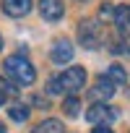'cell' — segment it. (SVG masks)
Wrapping results in <instances>:
<instances>
[{"instance_id":"1","label":"cell","mask_w":130,"mask_h":133,"mask_svg":"<svg viewBox=\"0 0 130 133\" xmlns=\"http://www.w3.org/2000/svg\"><path fill=\"white\" fill-rule=\"evenodd\" d=\"M3 73L8 78H13L16 84L21 86H31L34 78H37V71H34V65L24 57V55H11L3 60Z\"/></svg>"},{"instance_id":"2","label":"cell","mask_w":130,"mask_h":133,"mask_svg":"<svg viewBox=\"0 0 130 133\" xmlns=\"http://www.w3.org/2000/svg\"><path fill=\"white\" fill-rule=\"evenodd\" d=\"M86 120L91 125H107V123L117 120V110L109 107V104H104V102H94L89 107V112H86Z\"/></svg>"},{"instance_id":"3","label":"cell","mask_w":130,"mask_h":133,"mask_svg":"<svg viewBox=\"0 0 130 133\" xmlns=\"http://www.w3.org/2000/svg\"><path fill=\"white\" fill-rule=\"evenodd\" d=\"M62 91H78L83 84H86V71L81 68V65H76V68H68V71H62L57 76Z\"/></svg>"},{"instance_id":"4","label":"cell","mask_w":130,"mask_h":133,"mask_svg":"<svg viewBox=\"0 0 130 133\" xmlns=\"http://www.w3.org/2000/svg\"><path fill=\"white\" fill-rule=\"evenodd\" d=\"M78 39H81V44H83V47L94 50V47L99 44V26H96V24H91V21H83V24L78 26Z\"/></svg>"},{"instance_id":"5","label":"cell","mask_w":130,"mask_h":133,"mask_svg":"<svg viewBox=\"0 0 130 133\" xmlns=\"http://www.w3.org/2000/svg\"><path fill=\"white\" fill-rule=\"evenodd\" d=\"M39 13L44 21H60L65 13L62 0H39Z\"/></svg>"},{"instance_id":"6","label":"cell","mask_w":130,"mask_h":133,"mask_svg":"<svg viewBox=\"0 0 130 133\" xmlns=\"http://www.w3.org/2000/svg\"><path fill=\"white\" fill-rule=\"evenodd\" d=\"M49 57H52V63H70V57H73V44H70V39H57L55 42V47H52V52H49Z\"/></svg>"},{"instance_id":"7","label":"cell","mask_w":130,"mask_h":133,"mask_svg":"<svg viewBox=\"0 0 130 133\" xmlns=\"http://www.w3.org/2000/svg\"><path fill=\"white\" fill-rule=\"evenodd\" d=\"M31 5H34V0H3V11L8 16H13V18L26 16L31 11Z\"/></svg>"},{"instance_id":"8","label":"cell","mask_w":130,"mask_h":133,"mask_svg":"<svg viewBox=\"0 0 130 133\" xmlns=\"http://www.w3.org/2000/svg\"><path fill=\"white\" fill-rule=\"evenodd\" d=\"M112 94H114V84H112L107 76H104V78H99V81L94 84V89H91V97H94V99H99V102H102V99H109Z\"/></svg>"},{"instance_id":"9","label":"cell","mask_w":130,"mask_h":133,"mask_svg":"<svg viewBox=\"0 0 130 133\" xmlns=\"http://www.w3.org/2000/svg\"><path fill=\"white\" fill-rule=\"evenodd\" d=\"M114 24H117L120 31L130 29V5H117L114 8Z\"/></svg>"},{"instance_id":"10","label":"cell","mask_w":130,"mask_h":133,"mask_svg":"<svg viewBox=\"0 0 130 133\" xmlns=\"http://www.w3.org/2000/svg\"><path fill=\"white\" fill-rule=\"evenodd\" d=\"M34 133H65V128H62V123H60V120H55V117H49V120H44V123H39Z\"/></svg>"},{"instance_id":"11","label":"cell","mask_w":130,"mask_h":133,"mask_svg":"<svg viewBox=\"0 0 130 133\" xmlns=\"http://www.w3.org/2000/svg\"><path fill=\"white\" fill-rule=\"evenodd\" d=\"M107 78H109L114 86H122V84L127 81V76H125V71H122V65H109V71H107Z\"/></svg>"},{"instance_id":"12","label":"cell","mask_w":130,"mask_h":133,"mask_svg":"<svg viewBox=\"0 0 130 133\" xmlns=\"http://www.w3.org/2000/svg\"><path fill=\"white\" fill-rule=\"evenodd\" d=\"M8 115H11V120H16V123H26V120H29V107L13 104V107L8 110Z\"/></svg>"},{"instance_id":"13","label":"cell","mask_w":130,"mask_h":133,"mask_svg":"<svg viewBox=\"0 0 130 133\" xmlns=\"http://www.w3.org/2000/svg\"><path fill=\"white\" fill-rule=\"evenodd\" d=\"M78 110H81V102H78V97H68L62 102V112L68 115V117H76L78 115Z\"/></svg>"},{"instance_id":"14","label":"cell","mask_w":130,"mask_h":133,"mask_svg":"<svg viewBox=\"0 0 130 133\" xmlns=\"http://www.w3.org/2000/svg\"><path fill=\"white\" fill-rule=\"evenodd\" d=\"M102 18H114V8H112L109 3L102 5Z\"/></svg>"},{"instance_id":"15","label":"cell","mask_w":130,"mask_h":133,"mask_svg":"<svg viewBox=\"0 0 130 133\" xmlns=\"http://www.w3.org/2000/svg\"><path fill=\"white\" fill-rule=\"evenodd\" d=\"M91 133H114V130H112L109 125H94V130H91Z\"/></svg>"},{"instance_id":"16","label":"cell","mask_w":130,"mask_h":133,"mask_svg":"<svg viewBox=\"0 0 130 133\" xmlns=\"http://www.w3.org/2000/svg\"><path fill=\"white\" fill-rule=\"evenodd\" d=\"M0 91L5 94V91H16V89H13V86H11L8 81H3V78H0Z\"/></svg>"},{"instance_id":"17","label":"cell","mask_w":130,"mask_h":133,"mask_svg":"<svg viewBox=\"0 0 130 133\" xmlns=\"http://www.w3.org/2000/svg\"><path fill=\"white\" fill-rule=\"evenodd\" d=\"M3 104H5V94H3V91H0V107H3Z\"/></svg>"},{"instance_id":"18","label":"cell","mask_w":130,"mask_h":133,"mask_svg":"<svg viewBox=\"0 0 130 133\" xmlns=\"http://www.w3.org/2000/svg\"><path fill=\"white\" fill-rule=\"evenodd\" d=\"M0 133H5V125H3V123H0Z\"/></svg>"},{"instance_id":"19","label":"cell","mask_w":130,"mask_h":133,"mask_svg":"<svg viewBox=\"0 0 130 133\" xmlns=\"http://www.w3.org/2000/svg\"><path fill=\"white\" fill-rule=\"evenodd\" d=\"M0 47H3V37H0Z\"/></svg>"},{"instance_id":"20","label":"cell","mask_w":130,"mask_h":133,"mask_svg":"<svg viewBox=\"0 0 130 133\" xmlns=\"http://www.w3.org/2000/svg\"><path fill=\"white\" fill-rule=\"evenodd\" d=\"M127 55H130V50H127Z\"/></svg>"}]
</instances>
